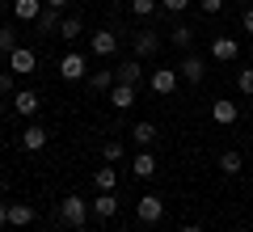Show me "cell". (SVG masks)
<instances>
[{
	"label": "cell",
	"mask_w": 253,
	"mask_h": 232,
	"mask_svg": "<svg viewBox=\"0 0 253 232\" xmlns=\"http://www.w3.org/2000/svg\"><path fill=\"white\" fill-rule=\"evenodd\" d=\"M89 215H93V207L84 203L81 194H68V198L59 203V220L68 224V228H76V232H81L84 224H89Z\"/></svg>",
	"instance_id": "6da1fadb"
},
{
	"label": "cell",
	"mask_w": 253,
	"mask_h": 232,
	"mask_svg": "<svg viewBox=\"0 0 253 232\" xmlns=\"http://www.w3.org/2000/svg\"><path fill=\"white\" fill-rule=\"evenodd\" d=\"M9 72L13 76H34L38 72V55L30 51V46H17V51L9 55Z\"/></svg>",
	"instance_id": "7a4b0ae2"
},
{
	"label": "cell",
	"mask_w": 253,
	"mask_h": 232,
	"mask_svg": "<svg viewBox=\"0 0 253 232\" xmlns=\"http://www.w3.org/2000/svg\"><path fill=\"white\" fill-rule=\"evenodd\" d=\"M59 76H63V81H84V76H89L84 55H81V51H68V55L59 59Z\"/></svg>",
	"instance_id": "3957f363"
},
{
	"label": "cell",
	"mask_w": 253,
	"mask_h": 232,
	"mask_svg": "<svg viewBox=\"0 0 253 232\" xmlns=\"http://www.w3.org/2000/svg\"><path fill=\"white\" fill-rule=\"evenodd\" d=\"M135 215H139V224H156V220L165 215V198H161V194H144V198L135 203Z\"/></svg>",
	"instance_id": "277c9868"
},
{
	"label": "cell",
	"mask_w": 253,
	"mask_h": 232,
	"mask_svg": "<svg viewBox=\"0 0 253 232\" xmlns=\"http://www.w3.org/2000/svg\"><path fill=\"white\" fill-rule=\"evenodd\" d=\"M89 51L97 55V59H110V55L118 51V34L114 30H97V34L89 38Z\"/></svg>",
	"instance_id": "5b68a950"
},
{
	"label": "cell",
	"mask_w": 253,
	"mask_h": 232,
	"mask_svg": "<svg viewBox=\"0 0 253 232\" xmlns=\"http://www.w3.org/2000/svg\"><path fill=\"white\" fill-rule=\"evenodd\" d=\"M177 72H181L186 85H199L203 76H207V59H203V55H186V59L177 63Z\"/></svg>",
	"instance_id": "8992f818"
},
{
	"label": "cell",
	"mask_w": 253,
	"mask_h": 232,
	"mask_svg": "<svg viewBox=\"0 0 253 232\" xmlns=\"http://www.w3.org/2000/svg\"><path fill=\"white\" fill-rule=\"evenodd\" d=\"M177 81H181V72H177V68H156V72H152V93L169 97V93L177 89Z\"/></svg>",
	"instance_id": "52a82bcc"
},
{
	"label": "cell",
	"mask_w": 253,
	"mask_h": 232,
	"mask_svg": "<svg viewBox=\"0 0 253 232\" xmlns=\"http://www.w3.org/2000/svg\"><path fill=\"white\" fill-rule=\"evenodd\" d=\"M38 106H42V97H38V93L34 89H17V93H13V110H17V114H38Z\"/></svg>",
	"instance_id": "ba28073f"
},
{
	"label": "cell",
	"mask_w": 253,
	"mask_h": 232,
	"mask_svg": "<svg viewBox=\"0 0 253 232\" xmlns=\"http://www.w3.org/2000/svg\"><path fill=\"white\" fill-rule=\"evenodd\" d=\"M114 76H118V85H135L139 89V81H144V68H139V59H123L114 68Z\"/></svg>",
	"instance_id": "9c48e42d"
},
{
	"label": "cell",
	"mask_w": 253,
	"mask_h": 232,
	"mask_svg": "<svg viewBox=\"0 0 253 232\" xmlns=\"http://www.w3.org/2000/svg\"><path fill=\"white\" fill-rule=\"evenodd\" d=\"M131 173H135L139 182H148V178H156V156L148 148H139V156L131 161Z\"/></svg>",
	"instance_id": "30bf717a"
},
{
	"label": "cell",
	"mask_w": 253,
	"mask_h": 232,
	"mask_svg": "<svg viewBox=\"0 0 253 232\" xmlns=\"http://www.w3.org/2000/svg\"><path fill=\"white\" fill-rule=\"evenodd\" d=\"M93 215H97V220H114V215H118V194H101V190H97V198H93Z\"/></svg>",
	"instance_id": "8fae6325"
},
{
	"label": "cell",
	"mask_w": 253,
	"mask_h": 232,
	"mask_svg": "<svg viewBox=\"0 0 253 232\" xmlns=\"http://www.w3.org/2000/svg\"><path fill=\"white\" fill-rule=\"evenodd\" d=\"M236 114H241V110H236V101H224V97L211 101V118H215L219 127H232V123H236Z\"/></svg>",
	"instance_id": "7c38bea8"
},
{
	"label": "cell",
	"mask_w": 253,
	"mask_h": 232,
	"mask_svg": "<svg viewBox=\"0 0 253 232\" xmlns=\"http://www.w3.org/2000/svg\"><path fill=\"white\" fill-rule=\"evenodd\" d=\"M93 186H97L101 194H114V190H118V169H114V165H101V169L93 173Z\"/></svg>",
	"instance_id": "4fadbf2b"
},
{
	"label": "cell",
	"mask_w": 253,
	"mask_h": 232,
	"mask_svg": "<svg viewBox=\"0 0 253 232\" xmlns=\"http://www.w3.org/2000/svg\"><path fill=\"white\" fill-rule=\"evenodd\" d=\"M236 51H241V46H236V38H215V43H211V59H219V63H232L236 59Z\"/></svg>",
	"instance_id": "5bb4252c"
},
{
	"label": "cell",
	"mask_w": 253,
	"mask_h": 232,
	"mask_svg": "<svg viewBox=\"0 0 253 232\" xmlns=\"http://www.w3.org/2000/svg\"><path fill=\"white\" fill-rule=\"evenodd\" d=\"M131 46H135L139 59H148V55L161 51V38H156V30H144V34H135V43H131Z\"/></svg>",
	"instance_id": "9a60e30c"
},
{
	"label": "cell",
	"mask_w": 253,
	"mask_h": 232,
	"mask_svg": "<svg viewBox=\"0 0 253 232\" xmlns=\"http://www.w3.org/2000/svg\"><path fill=\"white\" fill-rule=\"evenodd\" d=\"M21 148H26V152H42L46 148V131L38 123H30L26 131H21Z\"/></svg>",
	"instance_id": "2e32d148"
},
{
	"label": "cell",
	"mask_w": 253,
	"mask_h": 232,
	"mask_svg": "<svg viewBox=\"0 0 253 232\" xmlns=\"http://www.w3.org/2000/svg\"><path fill=\"white\" fill-rule=\"evenodd\" d=\"M110 106L114 110H131L135 106V85H114V89H110Z\"/></svg>",
	"instance_id": "e0dca14e"
},
{
	"label": "cell",
	"mask_w": 253,
	"mask_h": 232,
	"mask_svg": "<svg viewBox=\"0 0 253 232\" xmlns=\"http://www.w3.org/2000/svg\"><path fill=\"white\" fill-rule=\"evenodd\" d=\"M9 224L13 228H30L34 224V207L30 203H9Z\"/></svg>",
	"instance_id": "ac0fdd59"
},
{
	"label": "cell",
	"mask_w": 253,
	"mask_h": 232,
	"mask_svg": "<svg viewBox=\"0 0 253 232\" xmlns=\"http://www.w3.org/2000/svg\"><path fill=\"white\" fill-rule=\"evenodd\" d=\"M241 169H245V156H241V152H232V148L219 152V173H224V178H236Z\"/></svg>",
	"instance_id": "d6986e66"
},
{
	"label": "cell",
	"mask_w": 253,
	"mask_h": 232,
	"mask_svg": "<svg viewBox=\"0 0 253 232\" xmlns=\"http://www.w3.org/2000/svg\"><path fill=\"white\" fill-rule=\"evenodd\" d=\"M46 4L42 0H13V13H17V21H38V13H42Z\"/></svg>",
	"instance_id": "ffe728a7"
},
{
	"label": "cell",
	"mask_w": 253,
	"mask_h": 232,
	"mask_svg": "<svg viewBox=\"0 0 253 232\" xmlns=\"http://www.w3.org/2000/svg\"><path fill=\"white\" fill-rule=\"evenodd\" d=\"M59 26H63L59 9H42L38 13V34H59Z\"/></svg>",
	"instance_id": "44dd1931"
},
{
	"label": "cell",
	"mask_w": 253,
	"mask_h": 232,
	"mask_svg": "<svg viewBox=\"0 0 253 232\" xmlns=\"http://www.w3.org/2000/svg\"><path fill=\"white\" fill-rule=\"evenodd\" d=\"M89 85H93L97 93H106V89H114V85H118V76H114V68H97V72L89 76Z\"/></svg>",
	"instance_id": "7402d4cb"
},
{
	"label": "cell",
	"mask_w": 253,
	"mask_h": 232,
	"mask_svg": "<svg viewBox=\"0 0 253 232\" xmlns=\"http://www.w3.org/2000/svg\"><path fill=\"white\" fill-rule=\"evenodd\" d=\"M131 139H135L139 148H152V143H156V127L152 123H135V127H131Z\"/></svg>",
	"instance_id": "603a6c76"
},
{
	"label": "cell",
	"mask_w": 253,
	"mask_h": 232,
	"mask_svg": "<svg viewBox=\"0 0 253 232\" xmlns=\"http://www.w3.org/2000/svg\"><path fill=\"white\" fill-rule=\"evenodd\" d=\"M84 34V26H81V17H63V26H59V38H68V43H76V38Z\"/></svg>",
	"instance_id": "cb8c5ba5"
},
{
	"label": "cell",
	"mask_w": 253,
	"mask_h": 232,
	"mask_svg": "<svg viewBox=\"0 0 253 232\" xmlns=\"http://www.w3.org/2000/svg\"><path fill=\"white\" fill-rule=\"evenodd\" d=\"M169 38H173V46H177V51H190V46H194V30H190V26H177Z\"/></svg>",
	"instance_id": "d4e9b609"
},
{
	"label": "cell",
	"mask_w": 253,
	"mask_h": 232,
	"mask_svg": "<svg viewBox=\"0 0 253 232\" xmlns=\"http://www.w3.org/2000/svg\"><path fill=\"white\" fill-rule=\"evenodd\" d=\"M101 156H106V165H118L126 152H123V143H118V139H106V143H101Z\"/></svg>",
	"instance_id": "484cf974"
},
{
	"label": "cell",
	"mask_w": 253,
	"mask_h": 232,
	"mask_svg": "<svg viewBox=\"0 0 253 232\" xmlns=\"http://www.w3.org/2000/svg\"><path fill=\"white\" fill-rule=\"evenodd\" d=\"M156 9H161V0H131V13L135 17H152Z\"/></svg>",
	"instance_id": "4316f807"
},
{
	"label": "cell",
	"mask_w": 253,
	"mask_h": 232,
	"mask_svg": "<svg viewBox=\"0 0 253 232\" xmlns=\"http://www.w3.org/2000/svg\"><path fill=\"white\" fill-rule=\"evenodd\" d=\"M236 89H241L245 97H253V68H241V72H236Z\"/></svg>",
	"instance_id": "83f0119b"
},
{
	"label": "cell",
	"mask_w": 253,
	"mask_h": 232,
	"mask_svg": "<svg viewBox=\"0 0 253 232\" xmlns=\"http://www.w3.org/2000/svg\"><path fill=\"white\" fill-rule=\"evenodd\" d=\"M161 9H165V13H186L190 0H161Z\"/></svg>",
	"instance_id": "f1b7e54d"
},
{
	"label": "cell",
	"mask_w": 253,
	"mask_h": 232,
	"mask_svg": "<svg viewBox=\"0 0 253 232\" xmlns=\"http://www.w3.org/2000/svg\"><path fill=\"white\" fill-rule=\"evenodd\" d=\"M199 9H203V13H207V17H215V13H219V9H224V0H199Z\"/></svg>",
	"instance_id": "f546056e"
},
{
	"label": "cell",
	"mask_w": 253,
	"mask_h": 232,
	"mask_svg": "<svg viewBox=\"0 0 253 232\" xmlns=\"http://www.w3.org/2000/svg\"><path fill=\"white\" fill-rule=\"evenodd\" d=\"M0 93H13V72H0Z\"/></svg>",
	"instance_id": "4dcf8cb0"
},
{
	"label": "cell",
	"mask_w": 253,
	"mask_h": 232,
	"mask_svg": "<svg viewBox=\"0 0 253 232\" xmlns=\"http://www.w3.org/2000/svg\"><path fill=\"white\" fill-rule=\"evenodd\" d=\"M241 26L249 30V34H253V9H245V13H241Z\"/></svg>",
	"instance_id": "1f68e13d"
},
{
	"label": "cell",
	"mask_w": 253,
	"mask_h": 232,
	"mask_svg": "<svg viewBox=\"0 0 253 232\" xmlns=\"http://www.w3.org/2000/svg\"><path fill=\"white\" fill-rule=\"evenodd\" d=\"M9 224V203H0V228Z\"/></svg>",
	"instance_id": "d6a6232c"
},
{
	"label": "cell",
	"mask_w": 253,
	"mask_h": 232,
	"mask_svg": "<svg viewBox=\"0 0 253 232\" xmlns=\"http://www.w3.org/2000/svg\"><path fill=\"white\" fill-rule=\"evenodd\" d=\"M42 4H46V9H59V13H63V4H68V0H42Z\"/></svg>",
	"instance_id": "836d02e7"
},
{
	"label": "cell",
	"mask_w": 253,
	"mask_h": 232,
	"mask_svg": "<svg viewBox=\"0 0 253 232\" xmlns=\"http://www.w3.org/2000/svg\"><path fill=\"white\" fill-rule=\"evenodd\" d=\"M177 232H203V228H199V224H181Z\"/></svg>",
	"instance_id": "e575fe53"
},
{
	"label": "cell",
	"mask_w": 253,
	"mask_h": 232,
	"mask_svg": "<svg viewBox=\"0 0 253 232\" xmlns=\"http://www.w3.org/2000/svg\"><path fill=\"white\" fill-rule=\"evenodd\" d=\"M4 34H9V30H4V26H0V38H4Z\"/></svg>",
	"instance_id": "d590c367"
},
{
	"label": "cell",
	"mask_w": 253,
	"mask_h": 232,
	"mask_svg": "<svg viewBox=\"0 0 253 232\" xmlns=\"http://www.w3.org/2000/svg\"><path fill=\"white\" fill-rule=\"evenodd\" d=\"M21 232H30V228H21Z\"/></svg>",
	"instance_id": "8d00e7d4"
}]
</instances>
